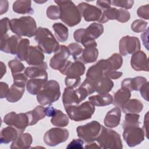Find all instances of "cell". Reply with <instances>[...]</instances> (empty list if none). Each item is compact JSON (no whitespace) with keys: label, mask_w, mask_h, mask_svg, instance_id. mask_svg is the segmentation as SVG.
Returning a JSON list of instances; mask_svg holds the SVG:
<instances>
[{"label":"cell","mask_w":149,"mask_h":149,"mask_svg":"<svg viewBox=\"0 0 149 149\" xmlns=\"http://www.w3.org/2000/svg\"><path fill=\"white\" fill-rule=\"evenodd\" d=\"M137 16L142 19L148 20L149 19V5L147 4L140 6L137 10Z\"/></svg>","instance_id":"50"},{"label":"cell","mask_w":149,"mask_h":149,"mask_svg":"<svg viewBox=\"0 0 149 149\" xmlns=\"http://www.w3.org/2000/svg\"><path fill=\"white\" fill-rule=\"evenodd\" d=\"M1 37L7 34V32L10 29V20L8 17H4L1 20Z\"/></svg>","instance_id":"51"},{"label":"cell","mask_w":149,"mask_h":149,"mask_svg":"<svg viewBox=\"0 0 149 149\" xmlns=\"http://www.w3.org/2000/svg\"><path fill=\"white\" fill-rule=\"evenodd\" d=\"M148 25V23L141 19H137L133 21L131 25V29L133 31L139 33L144 32Z\"/></svg>","instance_id":"44"},{"label":"cell","mask_w":149,"mask_h":149,"mask_svg":"<svg viewBox=\"0 0 149 149\" xmlns=\"http://www.w3.org/2000/svg\"><path fill=\"white\" fill-rule=\"evenodd\" d=\"M60 10L59 19L68 26L77 25L81 20V16L77 6L72 1L55 0Z\"/></svg>","instance_id":"1"},{"label":"cell","mask_w":149,"mask_h":149,"mask_svg":"<svg viewBox=\"0 0 149 149\" xmlns=\"http://www.w3.org/2000/svg\"><path fill=\"white\" fill-rule=\"evenodd\" d=\"M10 29L17 36L30 38L35 36L37 30L34 19L30 16L10 19Z\"/></svg>","instance_id":"2"},{"label":"cell","mask_w":149,"mask_h":149,"mask_svg":"<svg viewBox=\"0 0 149 149\" xmlns=\"http://www.w3.org/2000/svg\"><path fill=\"white\" fill-rule=\"evenodd\" d=\"M73 38L77 42L81 43L84 48L89 47H97V44L95 40L87 35L85 29H79L74 31L73 33Z\"/></svg>","instance_id":"23"},{"label":"cell","mask_w":149,"mask_h":149,"mask_svg":"<svg viewBox=\"0 0 149 149\" xmlns=\"http://www.w3.org/2000/svg\"><path fill=\"white\" fill-rule=\"evenodd\" d=\"M34 2H36V3H45V2H47V1H34Z\"/></svg>","instance_id":"64"},{"label":"cell","mask_w":149,"mask_h":149,"mask_svg":"<svg viewBox=\"0 0 149 149\" xmlns=\"http://www.w3.org/2000/svg\"><path fill=\"white\" fill-rule=\"evenodd\" d=\"M70 54L73 56L74 61H77L79 56L81 55L83 51L82 47L79 45L77 42H73L69 44L68 46Z\"/></svg>","instance_id":"45"},{"label":"cell","mask_w":149,"mask_h":149,"mask_svg":"<svg viewBox=\"0 0 149 149\" xmlns=\"http://www.w3.org/2000/svg\"><path fill=\"white\" fill-rule=\"evenodd\" d=\"M33 143V137L29 133H22L12 143L10 148H29Z\"/></svg>","instance_id":"24"},{"label":"cell","mask_w":149,"mask_h":149,"mask_svg":"<svg viewBox=\"0 0 149 149\" xmlns=\"http://www.w3.org/2000/svg\"><path fill=\"white\" fill-rule=\"evenodd\" d=\"M50 121L53 125L56 127H62L68 126L69 120L67 115L63 113L62 111L56 109L55 114L51 117Z\"/></svg>","instance_id":"37"},{"label":"cell","mask_w":149,"mask_h":149,"mask_svg":"<svg viewBox=\"0 0 149 149\" xmlns=\"http://www.w3.org/2000/svg\"><path fill=\"white\" fill-rule=\"evenodd\" d=\"M56 109L54 108L52 106H48L45 108V112L46 116L48 117H52L55 113Z\"/></svg>","instance_id":"60"},{"label":"cell","mask_w":149,"mask_h":149,"mask_svg":"<svg viewBox=\"0 0 149 149\" xmlns=\"http://www.w3.org/2000/svg\"><path fill=\"white\" fill-rule=\"evenodd\" d=\"M9 86L7 83L3 81H1L0 83V96L1 99L6 97V94L9 91Z\"/></svg>","instance_id":"55"},{"label":"cell","mask_w":149,"mask_h":149,"mask_svg":"<svg viewBox=\"0 0 149 149\" xmlns=\"http://www.w3.org/2000/svg\"><path fill=\"white\" fill-rule=\"evenodd\" d=\"M143 129L144 131L145 136L148 139V133H147V130H148V112L146 113L144 119V125L143 127Z\"/></svg>","instance_id":"61"},{"label":"cell","mask_w":149,"mask_h":149,"mask_svg":"<svg viewBox=\"0 0 149 149\" xmlns=\"http://www.w3.org/2000/svg\"><path fill=\"white\" fill-rule=\"evenodd\" d=\"M61 96L59 83L55 80H47L36 95L37 100L41 105H51Z\"/></svg>","instance_id":"3"},{"label":"cell","mask_w":149,"mask_h":149,"mask_svg":"<svg viewBox=\"0 0 149 149\" xmlns=\"http://www.w3.org/2000/svg\"><path fill=\"white\" fill-rule=\"evenodd\" d=\"M8 7H9V5H8V1H6V0L0 1V8H1L0 15H2L3 13H6L8 11Z\"/></svg>","instance_id":"59"},{"label":"cell","mask_w":149,"mask_h":149,"mask_svg":"<svg viewBox=\"0 0 149 149\" xmlns=\"http://www.w3.org/2000/svg\"><path fill=\"white\" fill-rule=\"evenodd\" d=\"M70 55V54L67 46L64 45H60L59 49L55 53L54 56L50 59V67L53 69L59 70L65 65Z\"/></svg>","instance_id":"14"},{"label":"cell","mask_w":149,"mask_h":149,"mask_svg":"<svg viewBox=\"0 0 149 149\" xmlns=\"http://www.w3.org/2000/svg\"><path fill=\"white\" fill-rule=\"evenodd\" d=\"M107 59L110 63L112 70H116L120 69L122 66L123 58L122 55L119 54L114 53Z\"/></svg>","instance_id":"42"},{"label":"cell","mask_w":149,"mask_h":149,"mask_svg":"<svg viewBox=\"0 0 149 149\" xmlns=\"http://www.w3.org/2000/svg\"><path fill=\"white\" fill-rule=\"evenodd\" d=\"M46 14L49 19L57 20L59 19L60 10L59 7L56 5H50L47 9Z\"/></svg>","instance_id":"46"},{"label":"cell","mask_w":149,"mask_h":149,"mask_svg":"<svg viewBox=\"0 0 149 149\" xmlns=\"http://www.w3.org/2000/svg\"><path fill=\"white\" fill-rule=\"evenodd\" d=\"M146 77L137 76L133 78L125 79L121 83V87H124L132 91H139L141 87L147 82Z\"/></svg>","instance_id":"21"},{"label":"cell","mask_w":149,"mask_h":149,"mask_svg":"<svg viewBox=\"0 0 149 149\" xmlns=\"http://www.w3.org/2000/svg\"><path fill=\"white\" fill-rule=\"evenodd\" d=\"M84 148H100V146H98L95 143L92 142L88 143V144L86 145Z\"/></svg>","instance_id":"63"},{"label":"cell","mask_w":149,"mask_h":149,"mask_svg":"<svg viewBox=\"0 0 149 149\" xmlns=\"http://www.w3.org/2000/svg\"><path fill=\"white\" fill-rule=\"evenodd\" d=\"M21 37L17 35H12L10 37L6 35L1 37V51L13 55H16L18 45L20 41L21 40Z\"/></svg>","instance_id":"15"},{"label":"cell","mask_w":149,"mask_h":149,"mask_svg":"<svg viewBox=\"0 0 149 149\" xmlns=\"http://www.w3.org/2000/svg\"><path fill=\"white\" fill-rule=\"evenodd\" d=\"M87 35L93 38L97 39L104 32V26L102 24L93 23L85 29Z\"/></svg>","instance_id":"39"},{"label":"cell","mask_w":149,"mask_h":149,"mask_svg":"<svg viewBox=\"0 0 149 149\" xmlns=\"http://www.w3.org/2000/svg\"><path fill=\"white\" fill-rule=\"evenodd\" d=\"M20 134V132L13 126H9L3 128L0 134V143L1 144H8L13 141Z\"/></svg>","instance_id":"26"},{"label":"cell","mask_w":149,"mask_h":149,"mask_svg":"<svg viewBox=\"0 0 149 149\" xmlns=\"http://www.w3.org/2000/svg\"><path fill=\"white\" fill-rule=\"evenodd\" d=\"M101 126L96 120L91 121L84 125L79 126L76 128L77 136L87 143L94 142L100 132Z\"/></svg>","instance_id":"7"},{"label":"cell","mask_w":149,"mask_h":149,"mask_svg":"<svg viewBox=\"0 0 149 149\" xmlns=\"http://www.w3.org/2000/svg\"><path fill=\"white\" fill-rule=\"evenodd\" d=\"M141 44L139 39L134 36H123L119 40V51L122 56L133 54L140 50Z\"/></svg>","instance_id":"10"},{"label":"cell","mask_w":149,"mask_h":149,"mask_svg":"<svg viewBox=\"0 0 149 149\" xmlns=\"http://www.w3.org/2000/svg\"><path fill=\"white\" fill-rule=\"evenodd\" d=\"M69 136L68 129L52 127L45 132L44 136L45 144L50 147H54L66 141Z\"/></svg>","instance_id":"8"},{"label":"cell","mask_w":149,"mask_h":149,"mask_svg":"<svg viewBox=\"0 0 149 149\" xmlns=\"http://www.w3.org/2000/svg\"><path fill=\"white\" fill-rule=\"evenodd\" d=\"M80 101L84 100L86 97L95 91V83L86 78L80 87L76 90Z\"/></svg>","instance_id":"25"},{"label":"cell","mask_w":149,"mask_h":149,"mask_svg":"<svg viewBox=\"0 0 149 149\" xmlns=\"http://www.w3.org/2000/svg\"><path fill=\"white\" fill-rule=\"evenodd\" d=\"M30 47V41L27 38H22L19 42L16 56L22 61H26L28 50Z\"/></svg>","instance_id":"40"},{"label":"cell","mask_w":149,"mask_h":149,"mask_svg":"<svg viewBox=\"0 0 149 149\" xmlns=\"http://www.w3.org/2000/svg\"><path fill=\"white\" fill-rule=\"evenodd\" d=\"M8 66L10 69L12 74L21 73L25 70L24 65L19 60L12 59L8 62Z\"/></svg>","instance_id":"43"},{"label":"cell","mask_w":149,"mask_h":149,"mask_svg":"<svg viewBox=\"0 0 149 149\" xmlns=\"http://www.w3.org/2000/svg\"><path fill=\"white\" fill-rule=\"evenodd\" d=\"M121 108L125 113H139L142 111L143 104L137 99H129Z\"/></svg>","instance_id":"30"},{"label":"cell","mask_w":149,"mask_h":149,"mask_svg":"<svg viewBox=\"0 0 149 149\" xmlns=\"http://www.w3.org/2000/svg\"><path fill=\"white\" fill-rule=\"evenodd\" d=\"M1 78H2L6 72V67L2 62H1Z\"/></svg>","instance_id":"62"},{"label":"cell","mask_w":149,"mask_h":149,"mask_svg":"<svg viewBox=\"0 0 149 149\" xmlns=\"http://www.w3.org/2000/svg\"><path fill=\"white\" fill-rule=\"evenodd\" d=\"M120 16V9L110 7L102 10V16L98 22L100 23H105L111 20H116L118 21Z\"/></svg>","instance_id":"38"},{"label":"cell","mask_w":149,"mask_h":149,"mask_svg":"<svg viewBox=\"0 0 149 149\" xmlns=\"http://www.w3.org/2000/svg\"><path fill=\"white\" fill-rule=\"evenodd\" d=\"M80 15L86 22H99L102 14V10L97 6L86 2H81L77 5Z\"/></svg>","instance_id":"13"},{"label":"cell","mask_w":149,"mask_h":149,"mask_svg":"<svg viewBox=\"0 0 149 149\" xmlns=\"http://www.w3.org/2000/svg\"><path fill=\"white\" fill-rule=\"evenodd\" d=\"M55 37L61 42L66 41L69 37V30L68 27L61 23H55L52 25Z\"/></svg>","instance_id":"35"},{"label":"cell","mask_w":149,"mask_h":149,"mask_svg":"<svg viewBox=\"0 0 149 149\" xmlns=\"http://www.w3.org/2000/svg\"><path fill=\"white\" fill-rule=\"evenodd\" d=\"M48 66L46 62H44L38 66H31L27 67L24 72L25 75L30 79L41 78L48 79V73L46 70Z\"/></svg>","instance_id":"19"},{"label":"cell","mask_w":149,"mask_h":149,"mask_svg":"<svg viewBox=\"0 0 149 149\" xmlns=\"http://www.w3.org/2000/svg\"><path fill=\"white\" fill-rule=\"evenodd\" d=\"M140 115L137 113H126L124 120L122 123L123 129L130 127L139 126L140 122H139Z\"/></svg>","instance_id":"41"},{"label":"cell","mask_w":149,"mask_h":149,"mask_svg":"<svg viewBox=\"0 0 149 149\" xmlns=\"http://www.w3.org/2000/svg\"><path fill=\"white\" fill-rule=\"evenodd\" d=\"M110 70L112 69L108 59H100L95 65L88 68L86 73V79L95 83L104 76L105 72Z\"/></svg>","instance_id":"12"},{"label":"cell","mask_w":149,"mask_h":149,"mask_svg":"<svg viewBox=\"0 0 149 149\" xmlns=\"http://www.w3.org/2000/svg\"><path fill=\"white\" fill-rule=\"evenodd\" d=\"M120 9V16L118 22L120 23H125L129 20L130 18V14L129 11L126 9Z\"/></svg>","instance_id":"52"},{"label":"cell","mask_w":149,"mask_h":149,"mask_svg":"<svg viewBox=\"0 0 149 149\" xmlns=\"http://www.w3.org/2000/svg\"><path fill=\"white\" fill-rule=\"evenodd\" d=\"M130 65L136 71H148V62L146 54L143 51H138L133 54Z\"/></svg>","instance_id":"17"},{"label":"cell","mask_w":149,"mask_h":149,"mask_svg":"<svg viewBox=\"0 0 149 149\" xmlns=\"http://www.w3.org/2000/svg\"><path fill=\"white\" fill-rule=\"evenodd\" d=\"M12 9L15 13L19 14H33L34 13L31 1H16L13 3Z\"/></svg>","instance_id":"31"},{"label":"cell","mask_w":149,"mask_h":149,"mask_svg":"<svg viewBox=\"0 0 149 149\" xmlns=\"http://www.w3.org/2000/svg\"><path fill=\"white\" fill-rule=\"evenodd\" d=\"M34 40L43 52L47 54L55 53L60 47L55 37L47 28L39 27L36 31Z\"/></svg>","instance_id":"4"},{"label":"cell","mask_w":149,"mask_h":149,"mask_svg":"<svg viewBox=\"0 0 149 149\" xmlns=\"http://www.w3.org/2000/svg\"><path fill=\"white\" fill-rule=\"evenodd\" d=\"M86 70L84 64L79 61L74 62L67 61L65 65L59 71L63 75L69 77H80L84 74Z\"/></svg>","instance_id":"16"},{"label":"cell","mask_w":149,"mask_h":149,"mask_svg":"<svg viewBox=\"0 0 149 149\" xmlns=\"http://www.w3.org/2000/svg\"><path fill=\"white\" fill-rule=\"evenodd\" d=\"M12 77L14 84L23 87H25L26 86L28 81V77L25 75L24 73H17L12 75Z\"/></svg>","instance_id":"48"},{"label":"cell","mask_w":149,"mask_h":149,"mask_svg":"<svg viewBox=\"0 0 149 149\" xmlns=\"http://www.w3.org/2000/svg\"><path fill=\"white\" fill-rule=\"evenodd\" d=\"M120 118L121 110L118 107H115L107 113L104 123L107 127H116L119 125Z\"/></svg>","instance_id":"20"},{"label":"cell","mask_w":149,"mask_h":149,"mask_svg":"<svg viewBox=\"0 0 149 149\" xmlns=\"http://www.w3.org/2000/svg\"><path fill=\"white\" fill-rule=\"evenodd\" d=\"M103 149H122V141L120 134L116 131L101 126L100 132L95 140Z\"/></svg>","instance_id":"5"},{"label":"cell","mask_w":149,"mask_h":149,"mask_svg":"<svg viewBox=\"0 0 149 149\" xmlns=\"http://www.w3.org/2000/svg\"><path fill=\"white\" fill-rule=\"evenodd\" d=\"M97 6L101 9L102 10H104L111 7V1H97L96 2Z\"/></svg>","instance_id":"56"},{"label":"cell","mask_w":149,"mask_h":149,"mask_svg":"<svg viewBox=\"0 0 149 149\" xmlns=\"http://www.w3.org/2000/svg\"><path fill=\"white\" fill-rule=\"evenodd\" d=\"M130 97L131 91L126 88L121 87V88L115 93L113 97L112 104L116 107L121 108Z\"/></svg>","instance_id":"28"},{"label":"cell","mask_w":149,"mask_h":149,"mask_svg":"<svg viewBox=\"0 0 149 149\" xmlns=\"http://www.w3.org/2000/svg\"><path fill=\"white\" fill-rule=\"evenodd\" d=\"M123 74V73L121 72H118L116 70H110L105 73L104 76L110 79H118L120 78Z\"/></svg>","instance_id":"53"},{"label":"cell","mask_w":149,"mask_h":149,"mask_svg":"<svg viewBox=\"0 0 149 149\" xmlns=\"http://www.w3.org/2000/svg\"><path fill=\"white\" fill-rule=\"evenodd\" d=\"M95 91L100 94H105L111 91L113 87V82L111 79L103 76L95 83Z\"/></svg>","instance_id":"33"},{"label":"cell","mask_w":149,"mask_h":149,"mask_svg":"<svg viewBox=\"0 0 149 149\" xmlns=\"http://www.w3.org/2000/svg\"><path fill=\"white\" fill-rule=\"evenodd\" d=\"M148 29L147 28L146 30L141 35V38L142 40L143 45L146 47V49H148Z\"/></svg>","instance_id":"58"},{"label":"cell","mask_w":149,"mask_h":149,"mask_svg":"<svg viewBox=\"0 0 149 149\" xmlns=\"http://www.w3.org/2000/svg\"><path fill=\"white\" fill-rule=\"evenodd\" d=\"M26 114L29 118L30 126L34 125L46 116L45 108L42 105L37 106L33 110L27 112Z\"/></svg>","instance_id":"32"},{"label":"cell","mask_w":149,"mask_h":149,"mask_svg":"<svg viewBox=\"0 0 149 149\" xmlns=\"http://www.w3.org/2000/svg\"><path fill=\"white\" fill-rule=\"evenodd\" d=\"M67 148H83V141L79 139H73L67 146Z\"/></svg>","instance_id":"54"},{"label":"cell","mask_w":149,"mask_h":149,"mask_svg":"<svg viewBox=\"0 0 149 149\" xmlns=\"http://www.w3.org/2000/svg\"><path fill=\"white\" fill-rule=\"evenodd\" d=\"M3 120L6 125L16 128L20 133H23L29 125V118L26 113H16L13 111L10 112L5 115Z\"/></svg>","instance_id":"9"},{"label":"cell","mask_w":149,"mask_h":149,"mask_svg":"<svg viewBox=\"0 0 149 149\" xmlns=\"http://www.w3.org/2000/svg\"><path fill=\"white\" fill-rule=\"evenodd\" d=\"M98 56V50L97 47H86L83 49L81 55L79 56L77 61L84 63H90L97 61Z\"/></svg>","instance_id":"27"},{"label":"cell","mask_w":149,"mask_h":149,"mask_svg":"<svg viewBox=\"0 0 149 149\" xmlns=\"http://www.w3.org/2000/svg\"><path fill=\"white\" fill-rule=\"evenodd\" d=\"M47 81V79L41 78L30 79L26 84L27 91L31 95H37Z\"/></svg>","instance_id":"36"},{"label":"cell","mask_w":149,"mask_h":149,"mask_svg":"<svg viewBox=\"0 0 149 149\" xmlns=\"http://www.w3.org/2000/svg\"><path fill=\"white\" fill-rule=\"evenodd\" d=\"M25 87L21 86L16 84H13L9 89V91L6 94V100L12 103L17 102L21 99L24 93Z\"/></svg>","instance_id":"29"},{"label":"cell","mask_w":149,"mask_h":149,"mask_svg":"<svg viewBox=\"0 0 149 149\" xmlns=\"http://www.w3.org/2000/svg\"><path fill=\"white\" fill-rule=\"evenodd\" d=\"M145 133L143 128L139 126L124 129L123 138L127 146L130 147L140 144L144 140Z\"/></svg>","instance_id":"11"},{"label":"cell","mask_w":149,"mask_h":149,"mask_svg":"<svg viewBox=\"0 0 149 149\" xmlns=\"http://www.w3.org/2000/svg\"><path fill=\"white\" fill-rule=\"evenodd\" d=\"M62 102L64 107L79 105L81 101L76 90L71 87H66L64 89L62 95Z\"/></svg>","instance_id":"22"},{"label":"cell","mask_w":149,"mask_h":149,"mask_svg":"<svg viewBox=\"0 0 149 149\" xmlns=\"http://www.w3.org/2000/svg\"><path fill=\"white\" fill-rule=\"evenodd\" d=\"M81 81L80 77H69L66 76L65 79V84L68 87L76 88Z\"/></svg>","instance_id":"49"},{"label":"cell","mask_w":149,"mask_h":149,"mask_svg":"<svg viewBox=\"0 0 149 149\" xmlns=\"http://www.w3.org/2000/svg\"><path fill=\"white\" fill-rule=\"evenodd\" d=\"M148 82L145 83L140 89V92L142 97L146 101H148Z\"/></svg>","instance_id":"57"},{"label":"cell","mask_w":149,"mask_h":149,"mask_svg":"<svg viewBox=\"0 0 149 149\" xmlns=\"http://www.w3.org/2000/svg\"><path fill=\"white\" fill-rule=\"evenodd\" d=\"M69 118L80 122L90 119L95 112V107L90 101H85L80 105H73L64 107Z\"/></svg>","instance_id":"6"},{"label":"cell","mask_w":149,"mask_h":149,"mask_svg":"<svg viewBox=\"0 0 149 149\" xmlns=\"http://www.w3.org/2000/svg\"><path fill=\"white\" fill-rule=\"evenodd\" d=\"M44 54L38 46H30L26 58V62L31 66H38L44 62Z\"/></svg>","instance_id":"18"},{"label":"cell","mask_w":149,"mask_h":149,"mask_svg":"<svg viewBox=\"0 0 149 149\" xmlns=\"http://www.w3.org/2000/svg\"><path fill=\"white\" fill-rule=\"evenodd\" d=\"M88 100L94 106L104 107L112 104L113 97L108 93L105 94H98L90 97Z\"/></svg>","instance_id":"34"},{"label":"cell","mask_w":149,"mask_h":149,"mask_svg":"<svg viewBox=\"0 0 149 149\" xmlns=\"http://www.w3.org/2000/svg\"><path fill=\"white\" fill-rule=\"evenodd\" d=\"M111 1V5L125 8V9H131L134 4L133 0H113Z\"/></svg>","instance_id":"47"}]
</instances>
